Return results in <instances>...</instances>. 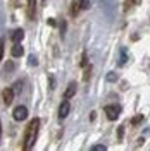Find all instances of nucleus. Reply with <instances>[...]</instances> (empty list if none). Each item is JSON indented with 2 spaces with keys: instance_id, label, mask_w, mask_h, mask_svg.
<instances>
[{
  "instance_id": "f257e3e1",
  "label": "nucleus",
  "mask_w": 150,
  "mask_h": 151,
  "mask_svg": "<svg viewBox=\"0 0 150 151\" xmlns=\"http://www.w3.org/2000/svg\"><path fill=\"white\" fill-rule=\"evenodd\" d=\"M38 132H40V119H33L29 122V125L26 127V132H24V142H23V150L24 151L33 150L38 137Z\"/></svg>"
},
{
  "instance_id": "f03ea898",
  "label": "nucleus",
  "mask_w": 150,
  "mask_h": 151,
  "mask_svg": "<svg viewBox=\"0 0 150 151\" xmlns=\"http://www.w3.org/2000/svg\"><path fill=\"white\" fill-rule=\"evenodd\" d=\"M121 110H122L121 105H117V103L107 105V106H105V115H107L109 120H117L119 115H121Z\"/></svg>"
},
{
  "instance_id": "7ed1b4c3",
  "label": "nucleus",
  "mask_w": 150,
  "mask_h": 151,
  "mask_svg": "<svg viewBox=\"0 0 150 151\" xmlns=\"http://www.w3.org/2000/svg\"><path fill=\"white\" fill-rule=\"evenodd\" d=\"M86 7H88V5H86V0H73V2H71V7H69L71 17H78V14L83 9H86Z\"/></svg>"
},
{
  "instance_id": "20e7f679",
  "label": "nucleus",
  "mask_w": 150,
  "mask_h": 151,
  "mask_svg": "<svg viewBox=\"0 0 150 151\" xmlns=\"http://www.w3.org/2000/svg\"><path fill=\"white\" fill-rule=\"evenodd\" d=\"M12 117H14L16 122H23V120H26V119H28V108H26L24 105L16 106L14 112H12Z\"/></svg>"
},
{
  "instance_id": "39448f33",
  "label": "nucleus",
  "mask_w": 150,
  "mask_h": 151,
  "mask_svg": "<svg viewBox=\"0 0 150 151\" xmlns=\"http://www.w3.org/2000/svg\"><path fill=\"white\" fill-rule=\"evenodd\" d=\"M2 98H4V103L5 105H10L12 101H14V98H16L14 89H12V88H5V89L2 91Z\"/></svg>"
},
{
  "instance_id": "423d86ee",
  "label": "nucleus",
  "mask_w": 150,
  "mask_h": 151,
  "mask_svg": "<svg viewBox=\"0 0 150 151\" xmlns=\"http://www.w3.org/2000/svg\"><path fill=\"white\" fill-rule=\"evenodd\" d=\"M71 112V105H69V100H64L62 103L59 105V119H66Z\"/></svg>"
},
{
  "instance_id": "0eeeda50",
  "label": "nucleus",
  "mask_w": 150,
  "mask_h": 151,
  "mask_svg": "<svg viewBox=\"0 0 150 151\" xmlns=\"http://www.w3.org/2000/svg\"><path fill=\"white\" fill-rule=\"evenodd\" d=\"M35 14H36V0H29L28 2V17L33 21V19L36 17Z\"/></svg>"
},
{
  "instance_id": "6e6552de",
  "label": "nucleus",
  "mask_w": 150,
  "mask_h": 151,
  "mask_svg": "<svg viewBox=\"0 0 150 151\" xmlns=\"http://www.w3.org/2000/svg\"><path fill=\"white\" fill-rule=\"evenodd\" d=\"M76 89H78V84L76 83H71V84L67 86L66 93H64V100H69V98H73L76 94Z\"/></svg>"
},
{
  "instance_id": "1a4fd4ad",
  "label": "nucleus",
  "mask_w": 150,
  "mask_h": 151,
  "mask_svg": "<svg viewBox=\"0 0 150 151\" xmlns=\"http://www.w3.org/2000/svg\"><path fill=\"white\" fill-rule=\"evenodd\" d=\"M12 57L14 58H19V57H23V53H24V48H23V45L21 43H14V47H12Z\"/></svg>"
},
{
  "instance_id": "9d476101",
  "label": "nucleus",
  "mask_w": 150,
  "mask_h": 151,
  "mask_svg": "<svg viewBox=\"0 0 150 151\" xmlns=\"http://www.w3.org/2000/svg\"><path fill=\"white\" fill-rule=\"evenodd\" d=\"M23 38H24V31H23L21 28H17L14 33H12V41H14V43H21Z\"/></svg>"
},
{
  "instance_id": "9b49d317",
  "label": "nucleus",
  "mask_w": 150,
  "mask_h": 151,
  "mask_svg": "<svg viewBox=\"0 0 150 151\" xmlns=\"http://www.w3.org/2000/svg\"><path fill=\"white\" fill-rule=\"evenodd\" d=\"M128 62V50L126 48H121V58H119V65H124Z\"/></svg>"
},
{
  "instance_id": "f8f14e48",
  "label": "nucleus",
  "mask_w": 150,
  "mask_h": 151,
  "mask_svg": "<svg viewBox=\"0 0 150 151\" xmlns=\"http://www.w3.org/2000/svg\"><path fill=\"white\" fill-rule=\"evenodd\" d=\"M107 150V146H103V144H95L92 146V151H105Z\"/></svg>"
},
{
  "instance_id": "ddd939ff",
  "label": "nucleus",
  "mask_w": 150,
  "mask_h": 151,
  "mask_svg": "<svg viewBox=\"0 0 150 151\" xmlns=\"http://www.w3.org/2000/svg\"><path fill=\"white\" fill-rule=\"evenodd\" d=\"M143 120V115H136V117H133V120H131V124L133 125H138V124Z\"/></svg>"
},
{
  "instance_id": "4468645a",
  "label": "nucleus",
  "mask_w": 150,
  "mask_h": 151,
  "mask_svg": "<svg viewBox=\"0 0 150 151\" xmlns=\"http://www.w3.org/2000/svg\"><path fill=\"white\" fill-rule=\"evenodd\" d=\"M66 29H67L66 21H60V36H64V35H66Z\"/></svg>"
},
{
  "instance_id": "2eb2a0df",
  "label": "nucleus",
  "mask_w": 150,
  "mask_h": 151,
  "mask_svg": "<svg viewBox=\"0 0 150 151\" xmlns=\"http://www.w3.org/2000/svg\"><path fill=\"white\" fill-rule=\"evenodd\" d=\"M122 134H124V125H119V129H117V137H119V141H122Z\"/></svg>"
},
{
  "instance_id": "dca6fc26",
  "label": "nucleus",
  "mask_w": 150,
  "mask_h": 151,
  "mask_svg": "<svg viewBox=\"0 0 150 151\" xmlns=\"http://www.w3.org/2000/svg\"><path fill=\"white\" fill-rule=\"evenodd\" d=\"M107 81H117V74H114V72L107 74Z\"/></svg>"
},
{
  "instance_id": "f3484780",
  "label": "nucleus",
  "mask_w": 150,
  "mask_h": 151,
  "mask_svg": "<svg viewBox=\"0 0 150 151\" xmlns=\"http://www.w3.org/2000/svg\"><path fill=\"white\" fill-rule=\"evenodd\" d=\"M36 64H38L36 57H35V55H29V65H36Z\"/></svg>"
},
{
  "instance_id": "a211bd4d",
  "label": "nucleus",
  "mask_w": 150,
  "mask_h": 151,
  "mask_svg": "<svg viewBox=\"0 0 150 151\" xmlns=\"http://www.w3.org/2000/svg\"><path fill=\"white\" fill-rule=\"evenodd\" d=\"M2 57H4V38L0 41V60H2Z\"/></svg>"
},
{
  "instance_id": "6ab92c4d",
  "label": "nucleus",
  "mask_w": 150,
  "mask_h": 151,
  "mask_svg": "<svg viewBox=\"0 0 150 151\" xmlns=\"http://www.w3.org/2000/svg\"><path fill=\"white\" fill-rule=\"evenodd\" d=\"M54 83H55V81H54V76H50V88H55Z\"/></svg>"
},
{
  "instance_id": "aec40b11",
  "label": "nucleus",
  "mask_w": 150,
  "mask_h": 151,
  "mask_svg": "<svg viewBox=\"0 0 150 151\" xmlns=\"http://www.w3.org/2000/svg\"><path fill=\"white\" fill-rule=\"evenodd\" d=\"M130 2H131L133 5H140L141 4V0H130Z\"/></svg>"
},
{
  "instance_id": "412c9836",
  "label": "nucleus",
  "mask_w": 150,
  "mask_h": 151,
  "mask_svg": "<svg viewBox=\"0 0 150 151\" xmlns=\"http://www.w3.org/2000/svg\"><path fill=\"white\" fill-rule=\"evenodd\" d=\"M0 136H2V119H0Z\"/></svg>"
}]
</instances>
